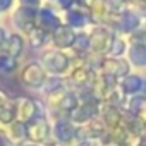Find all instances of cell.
<instances>
[{
    "instance_id": "cell-15",
    "label": "cell",
    "mask_w": 146,
    "mask_h": 146,
    "mask_svg": "<svg viewBox=\"0 0 146 146\" xmlns=\"http://www.w3.org/2000/svg\"><path fill=\"white\" fill-rule=\"evenodd\" d=\"M0 69L4 72H11L16 69V58L9 57V55H2L0 57Z\"/></svg>"
},
{
    "instance_id": "cell-4",
    "label": "cell",
    "mask_w": 146,
    "mask_h": 146,
    "mask_svg": "<svg viewBox=\"0 0 146 146\" xmlns=\"http://www.w3.org/2000/svg\"><path fill=\"white\" fill-rule=\"evenodd\" d=\"M16 112H17V120L23 124H29L31 120L36 119V103L33 100L23 98L16 103Z\"/></svg>"
},
{
    "instance_id": "cell-12",
    "label": "cell",
    "mask_w": 146,
    "mask_h": 146,
    "mask_svg": "<svg viewBox=\"0 0 146 146\" xmlns=\"http://www.w3.org/2000/svg\"><path fill=\"white\" fill-rule=\"evenodd\" d=\"M23 53V38L17 36V35H12L7 41V55L16 58Z\"/></svg>"
},
{
    "instance_id": "cell-7",
    "label": "cell",
    "mask_w": 146,
    "mask_h": 146,
    "mask_svg": "<svg viewBox=\"0 0 146 146\" xmlns=\"http://www.w3.org/2000/svg\"><path fill=\"white\" fill-rule=\"evenodd\" d=\"M103 74L107 78H119L127 74V64L122 60H107L103 65Z\"/></svg>"
},
{
    "instance_id": "cell-6",
    "label": "cell",
    "mask_w": 146,
    "mask_h": 146,
    "mask_svg": "<svg viewBox=\"0 0 146 146\" xmlns=\"http://www.w3.org/2000/svg\"><path fill=\"white\" fill-rule=\"evenodd\" d=\"M43 60L46 64V69L52 70V72H57V74H58V72H64L67 69V65H69V58L64 53H60V52L46 53Z\"/></svg>"
},
{
    "instance_id": "cell-23",
    "label": "cell",
    "mask_w": 146,
    "mask_h": 146,
    "mask_svg": "<svg viewBox=\"0 0 146 146\" xmlns=\"http://www.w3.org/2000/svg\"><path fill=\"white\" fill-rule=\"evenodd\" d=\"M5 41V36H4V29H0V45Z\"/></svg>"
},
{
    "instance_id": "cell-5",
    "label": "cell",
    "mask_w": 146,
    "mask_h": 146,
    "mask_svg": "<svg viewBox=\"0 0 146 146\" xmlns=\"http://www.w3.org/2000/svg\"><path fill=\"white\" fill-rule=\"evenodd\" d=\"M122 120H124V117H122V113H120V110L117 107H113V105H105L103 107V110H102V122L105 124V127L108 131L119 127L122 124Z\"/></svg>"
},
{
    "instance_id": "cell-1",
    "label": "cell",
    "mask_w": 146,
    "mask_h": 146,
    "mask_svg": "<svg viewBox=\"0 0 146 146\" xmlns=\"http://www.w3.org/2000/svg\"><path fill=\"white\" fill-rule=\"evenodd\" d=\"M28 139L36 144V143H48L50 137V125L43 117H36L35 120H31L28 124Z\"/></svg>"
},
{
    "instance_id": "cell-19",
    "label": "cell",
    "mask_w": 146,
    "mask_h": 146,
    "mask_svg": "<svg viewBox=\"0 0 146 146\" xmlns=\"http://www.w3.org/2000/svg\"><path fill=\"white\" fill-rule=\"evenodd\" d=\"M124 23H127V24L124 26V29H131V28H134V26L137 24V19H136V16H132V14H125Z\"/></svg>"
},
{
    "instance_id": "cell-21",
    "label": "cell",
    "mask_w": 146,
    "mask_h": 146,
    "mask_svg": "<svg viewBox=\"0 0 146 146\" xmlns=\"http://www.w3.org/2000/svg\"><path fill=\"white\" fill-rule=\"evenodd\" d=\"M122 46H124V45H122V41H120V40H117V41L113 43V50H112V52H113V53H120V52H122Z\"/></svg>"
},
{
    "instance_id": "cell-10",
    "label": "cell",
    "mask_w": 146,
    "mask_h": 146,
    "mask_svg": "<svg viewBox=\"0 0 146 146\" xmlns=\"http://www.w3.org/2000/svg\"><path fill=\"white\" fill-rule=\"evenodd\" d=\"M16 21H19L17 26H21L24 31H31V28L35 26V12L28 9H21L16 14Z\"/></svg>"
},
{
    "instance_id": "cell-22",
    "label": "cell",
    "mask_w": 146,
    "mask_h": 146,
    "mask_svg": "<svg viewBox=\"0 0 146 146\" xmlns=\"http://www.w3.org/2000/svg\"><path fill=\"white\" fill-rule=\"evenodd\" d=\"M11 5V0H0V11H4Z\"/></svg>"
},
{
    "instance_id": "cell-2",
    "label": "cell",
    "mask_w": 146,
    "mask_h": 146,
    "mask_svg": "<svg viewBox=\"0 0 146 146\" xmlns=\"http://www.w3.org/2000/svg\"><path fill=\"white\" fill-rule=\"evenodd\" d=\"M98 115V107H96V102H84L83 105L78 107L76 112H72L70 113V120L72 124H76V125H86L88 122L95 120V117Z\"/></svg>"
},
{
    "instance_id": "cell-20",
    "label": "cell",
    "mask_w": 146,
    "mask_h": 146,
    "mask_svg": "<svg viewBox=\"0 0 146 146\" xmlns=\"http://www.w3.org/2000/svg\"><path fill=\"white\" fill-rule=\"evenodd\" d=\"M9 103V98H7V95L2 91V90H0V108H2L4 105H7Z\"/></svg>"
},
{
    "instance_id": "cell-17",
    "label": "cell",
    "mask_w": 146,
    "mask_h": 146,
    "mask_svg": "<svg viewBox=\"0 0 146 146\" xmlns=\"http://www.w3.org/2000/svg\"><path fill=\"white\" fill-rule=\"evenodd\" d=\"M31 41H33L35 46H40V45L45 41V31H41V29L31 31Z\"/></svg>"
},
{
    "instance_id": "cell-13",
    "label": "cell",
    "mask_w": 146,
    "mask_h": 146,
    "mask_svg": "<svg viewBox=\"0 0 146 146\" xmlns=\"http://www.w3.org/2000/svg\"><path fill=\"white\" fill-rule=\"evenodd\" d=\"M131 60H132L136 65H146V46L141 45V46L132 48V52H131Z\"/></svg>"
},
{
    "instance_id": "cell-18",
    "label": "cell",
    "mask_w": 146,
    "mask_h": 146,
    "mask_svg": "<svg viewBox=\"0 0 146 146\" xmlns=\"http://www.w3.org/2000/svg\"><path fill=\"white\" fill-rule=\"evenodd\" d=\"M69 19H70V21H74L72 24H76V26H83V24H84V21H86V17H83V16L79 14V11L70 12V14H69Z\"/></svg>"
},
{
    "instance_id": "cell-9",
    "label": "cell",
    "mask_w": 146,
    "mask_h": 146,
    "mask_svg": "<svg viewBox=\"0 0 146 146\" xmlns=\"http://www.w3.org/2000/svg\"><path fill=\"white\" fill-rule=\"evenodd\" d=\"M53 40H55V45H57V46L65 48V46H70L72 43L76 41V36L72 35V31H70L69 28H58Z\"/></svg>"
},
{
    "instance_id": "cell-11",
    "label": "cell",
    "mask_w": 146,
    "mask_h": 146,
    "mask_svg": "<svg viewBox=\"0 0 146 146\" xmlns=\"http://www.w3.org/2000/svg\"><path fill=\"white\" fill-rule=\"evenodd\" d=\"M72 81H74L78 86H86V84H90L91 83V86H93V79H91V72L88 70V69H84V67H78L74 72H72Z\"/></svg>"
},
{
    "instance_id": "cell-16",
    "label": "cell",
    "mask_w": 146,
    "mask_h": 146,
    "mask_svg": "<svg viewBox=\"0 0 146 146\" xmlns=\"http://www.w3.org/2000/svg\"><path fill=\"white\" fill-rule=\"evenodd\" d=\"M74 48H76L78 52H84V50H88V48H90V36H86V35H79V36H76Z\"/></svg>"
},
{
    "instance_id": "cell-14",
    "label": "cell",
    "mask_w": 146,
    "mask_h": 146,
    "mask_svg": "<svg viewBox=\"0 0 146 146\" xmlns=\"http://www.w3.org/2000/svg\"><path fill=\"white\" fill-rule=\"evenodd\" d=\"M122 88H124V91H125V93H136V91L141 88V79H139V78H136V76H129V78H125V79H124Z\"/></svg>"
},
{
    "instance_id": "cell-3",
    "label": "cell",
    "mask_w": 146,
    "mask_h": 146,
    "mask_svg": "<svg viewBox=\"0 0 146 146\" xmlns=\"http://www.w3.org/2000/svg\"><path fill=\"white\" fill-rule=\"evenodd\" d=\"M23 81L26 83V86L31 88H40L45 83V72L40 65L36 64H29L28 67H24L23 70Z\"/></svg>"
},
{
    "instance_id": "cell-8",
    "label": "cell",
    "mask_w": 146,
    "mask_h": 146,
    "mask_svg": "<svg viewBox=\"0 0 146 146\" xmlns=\"http://www.w3.org/2000/svg\"><path fill=\"white\" fill-rule=\"evenodd\" d=\"M16 120H17L16 105L9 102L7 105H4L2 108H0V131H2V127H4V131H5V129H7L9 125H12Z\"/></svg>"
}]
</instances>
